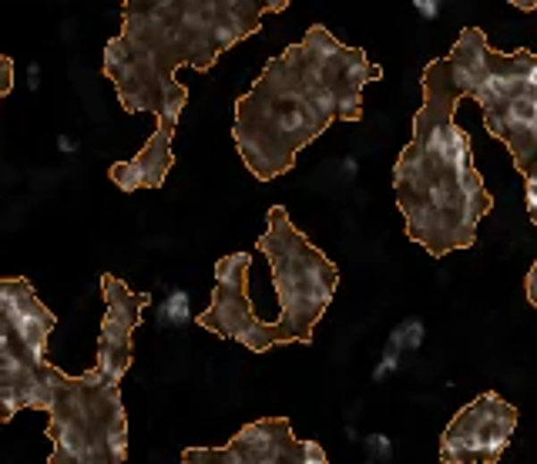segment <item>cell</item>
I'll list each match as a JSON object with an SVG mask.
<instances>
[{"label": "cell", "mask_w": 537, "mask_h": 464, "mask_svg": "<svg viewBox=\"0 0 537 464\" xmlns=\"http://www.w3.org/2000/svg\"><path fill=\"white\" fill-rule=\"evenodd\" d=\"M286 7V0H124L122 34L105 44L101 71L114 81L122 112L179 122L189 105L179 68L212 71L229 47L259 34L262 17Z\"/></svg>", "instance_id": "cell-2"}, {"label": "cell", "mask_w": 537, "mask_h": 464, "mask_svg": "<svg viewBox=\"0 0 537 464\" xmlns=\"http://www.w3.org/2000/svg\"><path fill=\"white\" fill-rule=\"evenodd\" d=\"M248 266H252V253H229L215 263V290L208 307L195 316V324L215 333L222 340H235L252 353H265L279 343L276 324H265L256 316V309L248 303Z\"/></svg>", "instance_id": "cell-5"}, {"label": "cell", "mask_w": 537, "mask_h": 464, "mask_svg": "<svg viewBox=\"0 0 537 464\" xmlns=\"http://www.w3.org/2000/svg\"><path fill=\"white\" fill-rule=\"evenodd\" d=\"M55 364H34L21 347L7 316L0 313V424H7L21 410L47 414L55 394Z\"/></svg>", "instance_id": "cell-9"}, {"label": "cell", "mask_w": 537, "mask_h": 464, "mask_svg": "<svg viewBox=\"0 0 537 464\" xmlns=\"http://www.w3.org/2000/svg\"><path fill=\"white\" fill-rule=\"evenodd\" d=\"M0 313L7 316V324L21 340V347L28 350L34 364H51L47 360V343L57 326V316L41 303V296L34 293L24 276H4L0 280Z\"/></svg>", "instance_id": "cell-10"}, {"label": "cell", "mask_w": 537, "mask_h": 464, "mask_svg": "<svg viewBox=\"0 0 537 464\" xmlns=\"http://www.w3.org/2000/svg\"><path fill=\"white\" fill-rule=\"evenodd\" d=\"M491 44H487V38H483L481 28H464L460 30V38H457L454 51L447 55V61L454 64L457 78L464 81V88H467V95L474 98V91L481 88L483 74H487V68H491Z\"/></svg>", "instance_id": "cell-12"}, {"label": "cell", "mask_w": 537, "mask_h": 464, "mask_svg": "<svg viewBox=\"0 0 537 464\" xmlns=\"http://www.w3.org/2000/svg\"><path fill=\"white\" fill-rule=\"evenodd\" d=\"M524 85H527V91H534L537 95V57H534V64L527 68V74H524Z\"/></svg>", "instance_id": "cell-17"}, {"label": "cell", "mask_w": 537, "mask_h": 464, "mask_svg": "<svg viewBox=\"0 0 537 464\" xmlns=\"http://www.w3.org/2000/svg\"><path fill=\"white\" fill-rule=\"evenodd\" d=\"M524 293H527V299H531V307H537V263L531 266L527 280H524Z\"/></svg>", "instance_id": "cell-16"}, {"label": "cell", "mask_w": 537, "mask_h": 464, "mask_svg": "<svg viewBox=\"0 0 537 464\" xmlns=\"http://www.w3.org/2000/svg\"><path fill=\"white\" fill-rule=\"evenodd\" d=\"M265 223L269 225L259 236V253H265L276 283L279 343H313V330L340 286V269L292 225L282 206H273Z\"/></svg>", "instance_id": "cell-4"}, {"label": "cell", "mask_w": 537, "mask_h": 464, "mask_svg": "<svg viewBox=\"0 0 537 464\" xmlns=\"http://www.w3.org/2000/svg\"><path fill=\"white\" fill-rule=\"evenodd\" d=\"M101 296H105V320L97 333V364L95 370L111 384H122L131 370L135 357V333L141 326V313L152 303L148 293H135L114 273L101 276Z\"/></svg>", "instance_id": "cell-7"}, {"label": "cell", "mask_w": 537, "mask_h": 464, "mask_svg": "<svg viewBox=\"0 0 537 464\" xmlns=\"http://www.w3.org/2000/svg\"><path fill=\"white\" fill-rule=\"evenodd\" d=\"M11 88H14V61L7 55H0V98L11 95Z\"/></svg>", "instance_id": "cell-13"}, {"label": "cell", "mask_w": 537, "mask_h": 464, "mask_svg": "<svg viewBox=\"0 0 537 464\" xmlns=\"http://www.w3.org/2000/svg\"><path fill=\"white\" fill-rule=\"evenodd\" d=\"M44 434L51 441L47 464H128L122 384H111L97 370H57Z\"/></svg>", "instance_id": "cell-3"}, {"label": "cell", "mask_w": 537, "mask_h": 464, "mask_svg": "<svg viewBox=\"0 0 537 464\" xmlns=\"http://www.w3.org/2000/svg\"><path fill=\"white\" fill-rule=\"evenodd\" d=\"M383 71L366 51L346 47L323 24H313L299 44L265 61L256 85L235 98L232 141L246 169L259 182H273L296 165L306 145L343 118H363V88Z\"/></svg>", "instance_id": "cell-1"}, {"label": "cell", "mask_w": 537, "mask_h": 464, "mask_svg": "<svg viewBox=\"0 0 537 464\" xmlns=\"http://www.w3.org/2000/svg\"><path fill=\"white\" fill-rule=\"evenodd\" d=\"M524 198H527V215H531V223L537 225V175L524 179Z\"/></svg>", "instance_id": "cell-15"}, {"label": "cell", "mask_w": 537, "mask_h": 464, "mask_svg": "<svg viewBox=\"0 0 537 464\" xmlns=\"http://www.w3.org/2000/svg\"><path fill=\"white\" fill-rule=\"evenodd\" d=\"M179 122L172 118H158L155 131L148 141L141 145L138 155H131L128 162H114L108 169V179L122 192H141V189H162L168 172L175 165V152H172V139H175Z\"/></svg>", "instance_id": "cell-11"}, {"label": "cell", "mask_w": 537, "mask_h": 464, "mask_svg": "<svg viewBox=\"0 0 537 464\" xmlns=\"http://www.w3.org/2000/svg\"><path fill=\"white\" fill-rule=\"evenodd\" d=\"M181 464H303V441L289 418H259L222 448H185Z\"/></svg>", "instance_id": "cell-8"}, {"label": "cell", "mask_w": 537, "mask_h": 464, "mask_svg": "<svg viewBox=\"0 0 537 464\" xmlns=\"http://www.w3.org/2000/svg\"><path fill=\"white\" fill-rule=\"evenodd\" d=\"M303 464H330L319 441H303Z\"/></svg>", "instance_id": "cell-14"}, {"label": "cell", "mask_w": 537, "mask_h": 464, "mask_svg": "<svg viewBox=\"0 0 537 464\" xmlns=\"http://www.w3.org/2000/svg\"><path fill=\"white\" fill-rule=\"evenodd\" d=\"M517 431V410L497 394H481L460 408L441 437L443 464H497Z\"/></svg>", "instance_id": "cell-6"}, {"label": "cell", "mask_w": 537, "mask_h": 464, "mask_svg": "<svg viewBox=\"0 0 537 464\" xmlns=\"http://www.w3.org/2000/svg\"><path fill=\"white\" fill-rule=\"evenodd\" d=\"M416 7H420V11H424V14H427V17L437 14V4H416Z\"/></svg>", "instance_id": "cell-18"}]
</instances>
